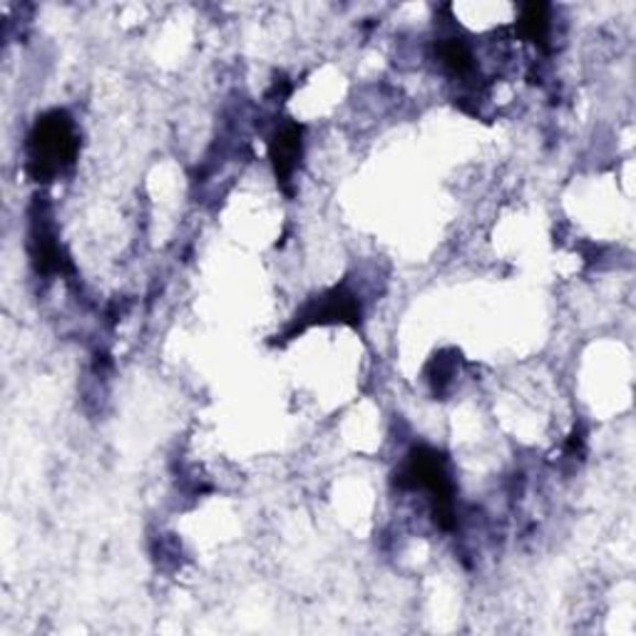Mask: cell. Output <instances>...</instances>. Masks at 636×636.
Segmentation results:
<instances>
[{
  "mask_svg": "<svg viewBox=\"0 0 636 636\" xmlns=\"http://www.w3.org/2000/svg\"><path fill=\"white\" fill-rule=\"evenodd\" d=\"M268 154H272L276 179L286 187L294 177L298 157H301V128L298 124H286L284 130H278L272 144H268Z\"/></svg>",
  "mask_w": 636,
  "mask_h": 636,
  "instance_id": "277c9868",
  "label": "cell"
},
{
  "mask_svg": "<svg viewBox=\"0 0 636 636\" xmlns=\"http://www.w3.org/2000/svg\"><path fill=\"white\" fill-rule=\"evenodd\" d=\"M398 485L406 490H423L432 500V509H436V523L440 527L450 529L456 523V507H452V490L446 458L438 450L416 448L403 462L398 472Z\"/></svg>",
  "mask_w": 636,
  "mask_h": 636,
  "instance_id": "7a4b0ae2",
  "label": "cell"
},
{
  "mask_svg": "<svg viewBox=\"0 0 636 636\" xmlns=\"http://www.w3.org/2000/svg\"><path fill=\"white\" fill-rule=\"evenodd\" d=\"M517 35L523 37V41H529L539 47H547L549 8L545 3L523 6V11H519V21H517Z\"/></svg>",
  "mask_w": 636,
  "mask_h": 636,
  "instance_id": "5b68a950",
  "label": "cell"
},
{
  "mask_svg": "<svg viewBox=\"0 0 636 636\" xmlns=\"http://www.w3.org/2000/svg\"><path fill=\"white\" fill-rule=\"evenodd\" d=\"M440 61L452 75H468L472 70L470 47L462 41H456V37H450V41L440 43Z\"/></svg>",
  "mask_w": 636,
  "mask_h": 636,
  "instance_id": "8992f818",
  "label": "cell"
},
{
  "mask_svg": "<svg viewBox=\"0 0 636 636\" xmlns=\"http://www.w3.org/2000/svg\"><path fill=\"white\" fill-rule=\"evenodd\" d=\"M361 321V308L355 296L346 292V288H333L331 294L318 298L304 311L301 318H296V329L311 324H349L359 326Z\"/></svg>",
  "mask_w": 636,
  "mask_h": 636,
  "instance_id": "3957f363",
  "label": "cell"
},
{
  "mask_svg": "<svg viewBox=\"0 0 636 636\" xmlns=\"http://www.w3.org/2000/svg\"><path fill=\"white\" fill-rule=\"evenodd\" d=\"M77 154L75 124L67 112L53 110L35 122L28 138V169L37 182H47L73 165Z\"/></svg>",
  "mask_w": 636,
  "mask_h": 636,
  "instance_id": "6da1fadb",
  "label": "cell"
}]
</instances>
